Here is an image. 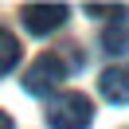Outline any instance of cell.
<instances>
[{"instance_id": "obj_1", "label": "cell", "mask_w": 129, "mask_h": 129, "mask_svg": "<svg viewBox=\"0 0 129 129\" xmlns=\"http://www.w3.org/2000/svg\"><path fill=\"white\" fill-rule=\"evenodd\" d=\"M43 121L51 129H90L94 125V106L82 90H63L47 102L43 110Z\"/></svg>"}, {"instance_id": "obj_2", "label": "cell", "mask_w": 129, "mask_h": 129, "mask_svg": "<svg viewBox=\"0 0 129 129\" xmlns=\"http://www.w3.org/2000/svg\"><path fill=\"white\" fill-rule=\"evenodd\" d=\"M63 78H67V67H63V59H59V55H51V51H43V55L35 59V63L27 67L24 74H20L24 90H27V94H35V98H47V94H51V90H55Z\"/></svg>"}, {"instance_id": "obj_3", "label": "cell", "mask_w": 129, "mask_h": 129, "mask_svg": "<svg viewBox=\"0 0 129 129\" xmlns=\"http://www.w3.org/2000/svg\"><path fill=\"white\" fill-rule=\"evenodd\" d=\"M67 16H71L67 4H24L20 8V20L31 35H51L55 27L67 24Z\"/></svg>"}, {"instance_id": "obj_4", "label": "cell", "mask_w": 129, "mask_h": 129, "mask_svg": "<svg viewBox=\"0 0 129 129\" xmlns=\"http://www.w3.org/2000/svg\"><path fill=\"white\" fill-rule=\"evenodd\" d=\"M98 90H102L106 102L113 106H129V67H106L102 74H98Z\"/></svg>"}, {"instance_id": "obj_5", "label": "cell", "mask_w": 129, "mask_h": 129, "mask_svg": "<svg viewBox=\"0 0 129 129\" xmlns=\"http://www.w3.org/2000/svg\"><path fill=\"white\" fill-rule=\"evenodd\" d=\"M102 47L110 51V55H129V8H121L117 16L106 24V31H102Z\"/></svg>"}, {"instance_id": "obj_6", "label": "cell", "mask_w": 129, "mask_h": 129, "mask_svg": "<svg viewBox=\"0 0 129 129\" xmlns=\"http://www.w3.org/2000/svg\"><path fill=\"white\" fill-rule=\"evenodd\" d=\"M20 51H24V47H20V39L8 31V27H0V78L16 71V63H20Z\"/></svg>"}, {"instance_id": "obj_7", "label": "cell", "mask_w": 129, "mask_h": 129, "mask_svg": "<svg viewBox=\"0 0 129 129\" xmlns=\"http://www.w3.org/2000/svg\"><path fill=\"white\" fill-rule=\"evenodd\" d=\"M0 129H16V125H12V117H8L4 110H0Z\"/></svg>"}]
</instances>
